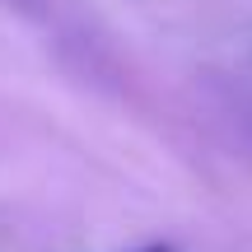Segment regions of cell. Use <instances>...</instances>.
Instances as JSON below:
<instances>
[{
  "label": "cell",
  "instance_id": "cell-1",
  "mask_svg": "<svg viewBox=\"0 0 252 252\" xmlns=\"http://www.w3.org/2000/svg\"><path fill=\"white\" fill-rule=\"evenodd\" d=\"M135 252H173V248H159V243H154V248H135Z\"/></svg>",
  "mask_w": 252,
  "mask_h": 252
}]
</instances>
